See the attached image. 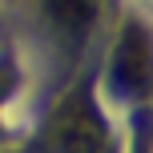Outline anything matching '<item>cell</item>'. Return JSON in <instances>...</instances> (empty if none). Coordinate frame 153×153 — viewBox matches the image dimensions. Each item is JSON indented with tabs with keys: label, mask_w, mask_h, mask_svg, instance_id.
Masks as SVG:
<instances>
[{
	"label": "cell",
	"mask_w": 153,
	"mask_h": 153,
	"mask_svg": "<svg viewBox=\"0 0 153 153\" xmlns=\"http://www.w3.org/2000/svg\"><path fill=\"white\" fill-rule=\"evenodd\" d=\"M113 76L129 93H145L153 85V40L141 24H129L121 32V45L113 56Z\"/></svg>",
	"instance_id": "cell-2"
},
{
	"label": "cell",
	"mask_w": 153,
	"mask_h": 153,
	"mask_svg": "<svg viewBox=\"0 0 153 153\" xmlns=\"http://www.w3.org/2000/svg\"><path fill=\"white\" fill-rule=\"evenodd\" d=\"M4 93H8V76L0 73V101H4Z\"/></svg>",
	"instance_id": "cell-4"
},
{
	"label": "cell",
	"mask_w": 153,
	"mask_h": 153,
	"mask_svg": "<svg viewBox=\"0 0 153 153\" xmlns=\"http://www.w3.org/2000/svg\"><path fill=\"white\" fill-rule=\"evenodd\" d=\"M40 4H45L48 24L61 28L65 36H85L101 12V0H40Z\"/></svg>",
	"instance_id": "cell-3"
},
{
	"label": "cell",
	"mask_w": 153,
	"mask_h": 153,
	"mask_svg": "<svg viewBox=\"0 0 153 153\" xmlns=\"http://www.w3.org/2000/svg\"><path fill=\"white\" fill-rule=\"evenodd\" d=\"M101 121L85 97H73L48 125V149L53 153H101Z\"/></svg>",
	"instance_id": "cell-1"
}]
</instances>
